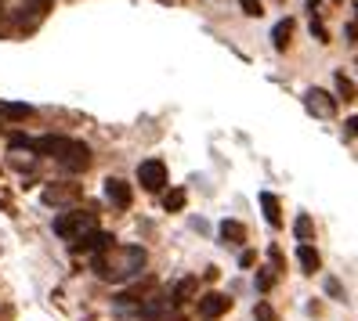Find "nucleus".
I'll list each match as a JSON object with an SVG mask.
<instances>
[{"label":"nucleus","instance_id":"nucleus-9","mask_svg":"<svg viewBox=\"0 0 358 321\" xmlns=\"http://www.w3.org/2000/svg\"><path fill=\"white\" fill-rule=\"evenodd\" d=\"M297 264H301V274H319L322 271V256L311 242H297Z\"/></svg>","mask_w":358,"mask_h":321},{"label":"nucleus","instance_id":"nucleus-20","mask_svg":"<svg viewBox=\"0 0 358 321\" xmlns=\"http://www.w3.org/2000/svg\"><path fill=\"white\" fill-rule=\"evenodd\" d=\"M308 29H311V36L319 40V44H329V29L319 22V15H311V26H308Z\"/></svg>","mask_w":358,"mask_h":321},{"label":"nucleus","instance_id":"nucleus-3","mask_svg":"<svg viewBox=\"0 0 358 321\" xmlns=\"http://www.w3.org/2000/svg\"><path fill=\"white\" fill-rule=\"evenodd\" d=\"M138 184H141L145 191H152V195H156V191L163 195V191H166V166H163L159 159H145V163L138 166Z\"/></svg>","mask_w":358,"mask_h":321},{"label":"nucleus","instance_id":"nucleus-29","mask_svg":"<svg viewBox=\"0 0 358 321\" xmlns=\"http://www.w3.org/2000/svg\"><path fill=\"white\" fill-rule=\"evenodd\" d=\"M159 321H185V318H174V314H171V318H159Z\"/></svg>","mask_w":358,"mask_h":321},{"label":"nucleus","instance_id":"nucleus-7","mask_svg":"<svg viewBox=\"0 0 358 321\" xmlns=\"http://www.w3.org/2000/svg\"><path fill=\"white\" fill-rule=\"evenodd\" d=\"M113 246H116V239H113L109 231H91L87 239H80V242H73L69 249H73V253H94V256H98V253H105V249H113Z\"/></svg>","mask_w":358,"mask_h":321},{"label":"nucleus","instance_id":"nucleus-18","mask_svg":"<svg viewBox=\"0 0 358 321\" xmlns=\"http://www.w3.org/2000/svg\"><path fill=\"white\" fill-rule=\"evenodd\" d=\"M293 234H297V242H311L315 239V224H311L308 213H301V217L293 221Z\"/></svg>","mask_w":358,"mask_h":321},{"label":"nucleus","instance_id":"nucleus-10","mask_svg":"<svg viewBox=\"0 0 358 321\" xmlns=\"http://www.w3.org/2000/svg\"><path fill=\"white\" fill-rule=\"evenodd\" d=\"M152 289H156V278H141V282H134L131 289L120 292V304H145V296Z\"/></svg>","mask_w":358,"mask_h":321},{"label":"nucleus","instance_id":"nucleus-14","mask_svg":"<svg viewBox=\"0 0 358 321\" xmlns=\"http://www.w3.org/2000/svg\"><path fill=\"white\" fill-rule=\"evenodd\" d=\"M261 209H264V221L271 227H282V213H279V195H271V191H261Z\"/></svg>","mask_w":358,"mask_h":321},{"label":"nucleus","instance_id":"nucleus-26","mask_svg":"<svg viewBox=\"0 0 358 321\" xmlns=\"http://www.w3.org/2000/svg\"><path fill=\"white\" fill-rule=\"evenodd\" d=\"M344 36L351 40V44H358V26H355V22H348V26H344Z\"/></svg>","mask_w":358,"mask_h":321},{"label":"nucleus","instance_id":"nucleus-30","mask_svg":"<svg viewBox=\"0 0 358 321\" xmlns=\"http://www.w3.org/2000/svg\"><path fill=\"white\" fill-rule=\"evenodd\" d=\"M355 18H358V4H355Z\"/></svg>","mask_w":358,"mask_h":321},{"label":"nucleus","instance_id":"nucleus-25","mask_svg":"<svg viewBox=\"0 0 358 321\" xmlns=\"http://www.w3.org/2000/svg\"><path fill=\"white\" fill-rule=\"evenodd\" d=\"M326 292H329V296H336V299H341V296H344V285L336 282V278H326Z\"/></svg>","mask_w":358,"mask_h":321},{"label":"nucleus","instance_id":"nucleus-31","mask_svg":"<svg viewBox=\"0 0 358 321\" xmlns=\"http://www.w3.org/2000/svg\"><path fill=\"white\" fill-rule=\"evenodd\" d=\"M0 126H4V119H0Z\"/></svg>","mask_w":358,"mask_h":321},{"label":"nucleus","instance_id":"nucleus-23","mask_svg":"<svg viewBox=\"0 0 358 321\" xmlns=\"http://www.w3.org/2000/svg\"><path fill=\"white\" fill-rule=\"evenodd\" d=\"M254 318H257V321H279L275 311H271L268 304H257V307H254Z\"/></svg>","mask_w":358,"mask_h":321},{"label":"nucleus","instance_id":"nucleus-1","mask_svg":"<svg viewBox=\"0 0 358 321\" xmlns=\"http://www.w3.org/2000/svg\"><path fill=\"white\" fill-rule=\"evenodd\" d=\"M149 264V253L141 246H113L98 256H91V271L105 282H127V278H138Z\"/></svg>","mask_w":358,"mask_h":321},{"label":"nucleus","instance_id":"nucleus-24","mask_svg":"<svg viewBox=\"0 0 358 321\" xmlns=\"http://www.w3.org/2000/svg\"><path fill=\"white\" fill-rule=\"evenodd\" d=\"M268 264H271V271H282V253H279L275 246L268 249Z\"/></svg>","mask_w":358,"mask_h":321},{"label":"nucleus","instance_id":"nucleus-15","mask_svg":"<svg viewBox=\"0 0 358 321\" xmlns=\"http://www.w3.org/2000/svg\"><path fill=\"white\" fill-rule=\"evenodd\" d=\"M185 202H188V191H185V188H166V191H163V209H166V213H181Z\"/></svg>","mask_w":358,"mask_h":321},{"label":"nucleus","instance_id":"nucleus-19","mask_svg":"<svg viewBox=\"0 0 358 321\" xmlns=\"http://www.w3.org/2000/svg\"><path fill=\"white\" fill-rule=\"evenodd\" d=\"M51 8H55V0H26V4H22V11H29L33 18H44Z\"/></svg>","mask_w":358,"mask_h":321},{"label":"nucleus","instance_id":"nucleus-17","mask_svg":"<svg viewBox=\"0 0 358 321\" xmlns=\"http://www.w3.org/2000/svg\"><path fill=\"white\" fill-rule=\"evenodd\" d=\"M333 87H336V94H341L344 101H355V98H358V87H355L344 73H333Z\"/></svg>","mask_w":358,"mask_h":321},{"label":"nucleus","instance_id":"nucleus-13","mask_svg":"<svg viewBox=\"0 0 358 321\" xmlns=\"http://www.w3.org/2000/svg\"><path fill=\"white\" fill-rule=\"evenodd\" d=\"M293 29H297V22H293V18H282V22H275V29H271V44H275V51H286V47H289Z\"/></svg>","mask_w":358,"mask_h":321},{"label":"nucleus","instance_id":"nucleus-21","mask_svg":"<svg viewBox=\"0 0 358 321\" xmlns=\"http://www.w3.org/2000/svg\"><path fill=\"white\" fill-rule=\"evenodd\" d=\"M239 8H243V15H250V18H261V15H264L261 0H239Z\"/></svg>","mask_w":358,"mask_h":321},{"label":"nucleus","instance_id":"nucleus-2","mask_svg":"<svg viewBox=\"0 0 358 321\" xmlns=\"http://www.w3.org/2000/svg\"><path fill=\"white\" fill-rule=\"evenodd\" d=\"M91 231H98V213H91V209H66V213L55 217V234L66 239L69 246L80 242V239H87Z\"/></svg>","mask_w":358,"mask_h":321},{"label":"nucleus","instance_id":"nucleus-22","mask_svg":"<svg viewBox=\"0 0 358 321\" xmlns=\"http://www.w3.org/2000/svg\"><path fill=\"white\" fill-rule=\"evenodd\" d=\"M271 285H275V274H271V267H268V271H261V274H257V289H261V292H268Z\"/></svg>","mask_w":358,"mask_h":321},{"label":"nucleus","instance_id":"nucleus-6","mask_svg":"<svg viewBox=\"0 0 358 321\" xmlns=\"http://www.w3.org/2000/svg\"><path fill=\"white\" fill-rule=\"evenodd\" d=\"M228 311H231V296H224V292H206L199 299V318L203 321H214V318H221Z\"/></svg>","mask_w":358,"mask_h":321},{"label":"nucleus","instance_id":"nucleus-4","mask_svg":"<svg viewBox=\"0 0 358 321\" xmlns=\"http://www.w3.org/2000/svg\"><path fill=\"white\" fill-rule=\"evenodd\" d=\"M304 109H308L311 116H319V119H333L336 101H333L322 87H308V91H304Z\"/></svg>","mask_w":358,"mask_h":321},{"label":"nucleus","instance_id":"nucleus-12","mask_svg":"<svg viewBox=\"0 0 358 321\" xmlns=\"http://www.w3.org/2000/svg\"><path fill=\"white\" fill-rule=\"evenodd\" d=\"M217 234H221V242H228V246L246 242V227H243V221H231V217L217 224Z\"/></svg>","mask_w":358,"mask_h":321},{"label":"nucleus","instance_id":"nucleus-27","mask_svg":"<svg viewBox=\"0 0 358 321\" xmlns=\"http://www.w3.org/2000/svg\"><path fill=\"white\" fill-rule=\"evenodd\" d=\"M344 126H348V137H355V134H358V116H351Z\"/></svg>","mask_w":358,"mask_h":321},{"label":"nucleus","instance_id":"nucleus-11","mask_svg":"<svg viewBox=\"0 0 358 321\" xmlns=\"http://www.w3.org/2000/svg\"><path fill=\"white\" fill-rule=\"evenodd\" d=\"M29 116H33V105H26V101H0V119L4 123H22Z\"/></svg>","mask_w":358,"mask_h":321},{"label":"nucleus","instance_id":"nucleus-8","mask_svg":"<svg viewBox=\"0 0 358 321\" xmlns=\"http://www.w3.org/2000/svg\"><path fill=\"white\" fill-rule=\"evenodd\" d=\"M105 199H109L116 209H131V202H134L131 184L120 181V177H109V181H105Z\"/></svg>","mask_w":358,"mask_h":321},{"label":"nucleus","instance_id":"nucleus-16","mask_svg":"<svg viewBox=\"0 0 358 321\" xmlns=\"http://www.w3.org/2000/svg\"><path fill=\"white\" fill-rule=\"evenodd\" d=\"M196 285H199V282H196V278H181V282H178V285L171 289V304H174V307H181V304H185V299H192V292H196Z\"/></svg>","mask_w":358,"mask_h":321},{"label":"nucleus","instance_id":"nucleus-5","mask_svg":"<svg viewBox=\"0 0 358 321\" xmlns=\"http://www.w3.org/2000/svg\"><path fill=\"white\" fill-rule=\"evenodd\" d=\"M83 195L80 184H48L44 191H40V199H44L48 206H66V202H76Z\"/></svg>","mask_w":358,"mask_h":321},{"label":"nucleus","instance_id":"nucleus-28","mask_svg":"<svg viewBox=\"0 0 358 321\" xmlns=\"http://www.w3.org/2000/svg\"><path fill=\"white\" fill-rule=\"evenodd\" d=\"M319 4H322V0H308V11H311V15H319Z\"/></svg>","mask_w":358,"mask_h":321}]
</instances>
